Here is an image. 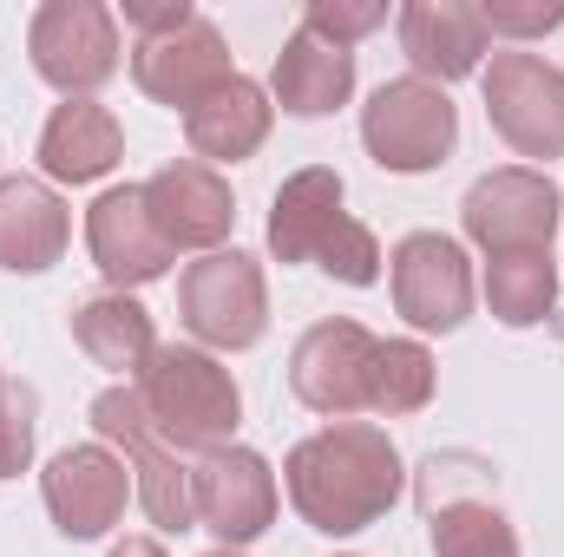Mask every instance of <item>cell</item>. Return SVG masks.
Here are the masks:
<instances>
[{"label":"cell","mask_w":564,"mask_h":557,"mask_svg":"<svg viewBox=\"0 0 564 557\" xmlns=\"http://www.w3.org/2000/svg\"><path fill=\"white\" fill-rule=\"evenodd\" d=\"M558 210H564L558 184H552L545 171L512 164V171H486V177L466 190L459 223H466V237H473L486 256H506V250H552Z\"/></svg>","instance_id":"obj_9"},{"label":"cell","mask_w":564,"mask_h":557,"mask_svg":"<svg viewBox=\"0 0 564 557\" xmlns=\"http://www.w3.org/2000/svg\"><path fill=\"white\" fill-rule=\"evenodd\" d=\"M421 512L433 557H519L512 518L492 505V466L473 452H433L421 466Z\"/></svg>","instance_id":"obj_3"},{"label":"cell","mask_w":564,"mask_h":557,"mask_svg":"<svg viewBox=\"0 0 564 557\" xmlns=\"http://www.w3.org/2000/svg\"><path fill=\"white\" fill-rule=\"evenodd\" d=\"M479 20H486V33L532 40V33L564 26V0H486V7H479Z\"/></svg>","instance_id":"obj_29"},{"label":"cell","mask_w":564,"mask_h":557,"mask_svg":"<svg viewBox=\"0 0 564 557\" xmlns=\"http://www.w3.org/2000/svg\"><path fill=\"white\" fill-rule=\"evenodd\" d=\"M184 20H197L184 0H126V26L144 33V40H164V33H177Z\"/></svg>","instance_id":"obj_30"},{"label":"cell","mask_w":564,"mask_h":557,"mask_svg":"<svg viewBox=\"0 0 564 557\" xmlns=\"http://www.w3.org/2000/svg\"><path fill=\"white\" fill-rule=\"evenodd\" d=\"M341 217H348L341 210V177L328 164H308V171L282 177L276 210H270V250H276V263H315L322 237Z\"/></svg>","instance_id":"obj_22"},{"label":"cell","mask_w":564,"mask_h":557,"mask_svg":"<svg viewBox=\"0 0 564 557\" xmlns=\"http://www.w3.org/2000/svg\"><path fill=\"white\" fill-rule=\"evenodd\" d=\"M486 302L506 328H532L558 302V263L552 250H506L486 263Z\"/></svg>","instance_id":"obj_24"},{"label":"cell","mask_w":564,"mask_h":557,"mask_svg":"<svg viewBox=\"0 0 564 557\" xmlns=\"http://www.w3.org/2000/svg\"><path fill=\"white\" fill-rule=\"evenodd\" d=\"M93 433L112 439V446H126V459L139 472V505L158 532H191L197 525V512H191V466L151 433L139 387H106L93 401Z\"/></svg>","instance_id":"obj_7"},{"label":"cell","mask_w":564,"mask_h":557,"mask_svg":"<svg viewBox=\"0 0 564 557\" xmlns=\"http://www.w3.org/2000/svg\"><path fill=\"white\" fill-rule=\"evenodd\" d=\"M486 119L519 157H564V73L539 53H492Z\"/></svg>","instance_id":"obj_8"},{"label":"cell","mask_w":564,"mask_h":557,"mask_svg":"<svg viewBox=\"0 0 564 557\" xmlns=\"http://www.w3.org/2000/svg\"><path fill=\"white\" fill-rule=\"evenodd\" d=\"M132 79H139L144 99H158V106H171V112H191V106H204L217 86H230L237 66H230L224 33L197 13V20H184V26L164 33V40H139Z\"/></svg>","instance_id":"obj_13"},{"label":"cell","mask_w":564,"mask_h":557,"mask_svg":"<svg viewBox=\"0 0 564 557\" xmlns=\"http://www.w3.org/2000/svg\"><path fill=\"white\" fill-rule=\"evenodd\" d=\"M73 217L40 177H0V270L40 276L66 256Z\"/></svg>","instance_id":"obj_18"},{"label":"cell","mask_w":564,"mask_h":557,"mask_svg":"<svg viewBox=\"0 0 564 557\" xmlns=\"http://www.w3.org/2000/svg\"><path fill=\"white\" fill-rule=\"evenodd\" d=\"M375 335L361 321H315L295 354H289V387L302 407L328 419H348L368 407V374H375Z\"/></svg>","instance_id":"obj_11"},{"label":"cell","mask_w":564,"mask_h":557,"mask_svg":"<svg viewBox=\"0 0 564 557\" xmlns=\"http://www.w3.org/2000/svg\"><path fill=\"white\" fill-rule=\"evenodd\" d=\"M119 157H126V132L99 99H66L40 132V164L59 184H99Z\"/></svg>","instance_id":"obj_20"},{"label":"cell","mask_w":564,"mask_h":557,"mask_svg":"<svg viewBox=\"0 0 564 557\" xmlns=\"http://www.w3.org/2000/svg\"><path fill=\"white\" fill-rule=\"evenodd\" d=\"M73 341L86 348V361L93 368H106V374H144V361L158 354V328H151V315H144L132 295H93V302H79L73 308Z\"/></svg>","instance_id":"obj_23"},{"label":"cell","mask_w":564,"mask_h":557,"mask_svg":"<svg viewBox=\"0 0 564 557\" xmlns=\"http://www.w3.org/2000/svg\"><path fill=\"white\" fill-rule=\"evenodd\" d=\"M112 557H164V545H158V538H119Z\"/></svg>","instance_id":"obj_31"},{"label":"cell","mask_w":564,"mask_h":557,"mask_svg":"<svg viewBox=\"0 0 564 557\" xmlns=\"http://www.w3.org/2000/svg\"><path fill=\"white\" fill-rule=\"evenodd\" d=\"M132 479L126 459H112L106 446H66L46 466V512L66 538H106L126 518Z\"/></svg>","instance_id":"obj_16"},{"label":"cell","mask_w":564,"mask_h":557,"mask_svg":"<svg viewBox=\"0 0 564 557\" xmlns=\"http://www.w3.org/2000/svg\"><path fill=\"white\" fill-rule=\"evenodd\" d=\"M315 270H328V276L348 282V288H368V282H381V243H375V230H368V223H355V217H341V223L322 237V250H315Z\"/></svg>","instance_id":"obj_26"},{"label":"cell","mask_w":564,"mask_h":557,"mask_svg":"<svg viewBox=\"0 0 564 557\" xmlns=\"http://www.w3.org/2000/svg\"><path fill=\"white\" fill-rule=\"evenodd\" d=\"M361 144H368V157L381 164V171H394V177H421L433 164H446L453 157V144H459V112H453V99L440 92V86H426V79H388L368 106H361Z\"/></svg>","instance_id":"obj_4"},{"label":"cell","mask_w":564,"mask_h":557,"mask_svg":"<svg viewBox=\"0 0 564 557\" xmlns=\"http://www.w3.org/2000/svg\"><path fill=\"white\" fill-rule=\"evenodd\" d=\"M486 40L492 33H486L479 7H466V0H414L401 13V53L414 59V79H426V86L479 73Z\"/></svg>","instance_id":"obj_17"},{"label":"cell","mask_w":564,"mask_h":557,"mask_svg":"<svg viewBox=\"0 0 564 557\" xmlns=\"http://www.w3.org/2000/svg\"><path fill=\"white\" fill-rule=\"evenodd\" d=\"M0 381H7V374H0Z\"/></svg>","instance_id":"obj_33"},{"label":"cell","mask_w":564,"mask_h":557,"mask_svg":"<svg viewBox=\"0 0 564 557\" xmlns=\"http://www.w3.org/2000/svg\"><path fill=\"white\" fill-rule=\"evenodd\" d=\"M144 210H151V223H158V237L171 243V250H224V237H230V223H237V197H230V184L217 177V164H204V157H177V164H164L151 184H144Z\"/></svg>","instance_id":"obj_15"},{"label":"cell","mask_w":564,"mask_h":557,"mask_svg":"<svg viewBox=\"0 0 564 557\" xmlns=\"http://www.w3.org/2000/svg\"><path fill=\"white\" fill-rule=\"evenodd\" d=\"M132 387L144 401L151 433L171 452H224L243 419V394H237L230 368L204 348H158Z\"/></svg>","instance_id":"obj_2"},{"label":"cell","mask_w":564,"mask_h":557,"mask_svg":"<svg viewBox=\"0 0 564 557\" xmlns=\"http://www.w3.org/2000/svg\"><path fill=\"white\" fill-rule=\"evenodd\" d=\"M177 315L204 348H224V354L257 348L270 328V288H263L257 256H243V250L197 256L177 282Z\"/></svg>","instance_id":"obj_5"},{"label":"cell","mask_w":564,"mask_h":557,"mask_svg":"<svg viewBox=\"0 0 564 557\" xmlns=\"http://www.w3.org/2000/svg\"><path fill=\"white\" fill-rule=\"evenodd\" d=\"M26 53L46 86L86 99L119 73V20L99 0H46L26 26Z\"/></svg>","instance_id":"obj_6"},{"label":"cell","mask_w":564,"mask_h":557,"mask_svg":"<svg viewBox=\"0 0 564 557\" xmlns=\"http://www.w3.org/2000/svg\"><path fill=\"white\" fill-rule=\"evenodd\" d=\"M86 250H93L99 276L112 282L119 295L158 282L177 263V250L158 237V223L144 210V184H119V190H99L93 197V210H86Z\"/></svg>","instance_id":"obj_14"},{"label":"cell","mask_w":564,"mask_h":557,"mask_svg":"<svg viewBox=\"0 0 564 557\" xmlns=\"http://www.w3.org/2000/svg\"><path fill=\"white\" fill-rule=\"evenodd\" d=\"M270 86H276L282 112H295V119H328V112H341L348 92H355V53H348V46H328V40L308 33V26H295V33L282 40Z\"/></svg>","instance_id":"obj_19"},{"label":"cell","mask_w":564,"mask_h":557,"mask_svg":"<svg viewBox=\"0 0 564 557\" xmlns=\"http://www.w3.org/2000/svg\"><path fill=\"white\" fill-rule=\"evenodd\" d=\"M191 512H197L204 532L224 538V551L263 538L270 518H276V472H270V459L250 452V446L204 452L191 466Z\"/></svg>","instance_id":"obj_10"},{"label":"cell","mask_w":564,"mask_h":557,"mask_svg":"<svg viewBox=\"0 0 564 557\" xmlns=\"http://www.w3.org/2000/svg\"><path fill=\"white\" fill-rule=\"evenodd\" d=\"M388 270H394V308L426 335H446L473 315V263L453 237H440V230L401 237Z\"/></svg>","instance_id":"obj_12"},{"label":"cell","mask_w":564,"mask_h":557,"mask_svg":"<svg viewBox=\"0 0 564 557\" xmlns=\"http://www.w3.org/2000/svg\"><path fill=\"white\" fill-rule=\"evenodd\" d=\"M33 387L0 381V479H20L33 459Z\"/></svg>","instance_id":"obj_27"},{"label":"cell","mask_w":564,"mask_h":557,"mask_svg":"<svg viewBox=\"0 0 564 557\" xmlns=\"http://www.w3.org/2000/svg\"><path fill=\"white\" fill-rule=\"evenodd\" d=\"M184 139L210 164H243L250 151H263V139H270V99H263V86L237 73L230 86H217L204 106L184 112Z\"/></svg>","instance_id":"obj_21"},{"label":"cell","mask_w":564,"mask_h":557,"mask_svg":"<svg viewBox=\"0 0 564 557\" xmlns=\"http://www.w3.org/2000/svg\"><path fill=\"white\" fill-rule=\"evenodd\" d=\"M282 485H289V505L302 512L308 532L355 538L401 499L408 479H401V446L388 439V426L335 419L282 459Z\"/></svg>","instance_id":"obj_1"},{"label":"cell","mask_w":564,"mask_h":557,"mask_svg":"<svg viewBox=\"0 0 564 557\" xmlns=\"http://www.w3.org/2000/svg\"><path fill=\"white\" fill-rule=\"evenodd\" d=\"M381 20H388L381 0H308V13H302V26L322 33L328 46H355V40H368Z\"/></svg>","instance_id":"obj_28"},{"label":"cell","mask_w":564,"mask_h":557,"mask_svg":"<svg viewBox=\"0 0 564 557\" xmlns=\"http://www.w3.org/2000/svg\"><path fill=\"white\" fill-rule=\"evenodd\" d=\"M433 401V354L421 341H381L375 348V374H368V414H421Z\"/></svg>","instance_id":"obj_25"},{"label":"cell","mask_w":564,"mask_h":557,"mask_svg":"<svg viewBox=\"0 0 564 557\" xmlns=\"http://www.w3.org/2000/svg\"><path fill=\"white\" fill-rule=\"evenodd\" d=\"M204 557H243V551H204Z\"/></svg>","instance_id":"obj_32"}]
</instances>
